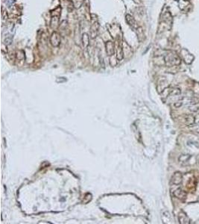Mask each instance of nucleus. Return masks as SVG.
Listing matches in <instances>:
<instances>
[{
    "label": "nucleus",
    "instance_id": "obj_1",
    "mask_svg": "<svg viewBox=\"0 0 199 224\" xmlns=\"http://www.w3.org/2000/svg\"><path fill=\"white\" fill-rule=\"evenodd\" d=\"M165 63L168 67L178 66L180 63V58L174 52H168L164 57Z\"/></svg>",
    "mask_w": 199,
    "mask_h": 224
},
{
    "label": "nucleus",
    "instance_id": "obj_2",
    "mask_svg": "<svg viewBox=\"0 0 199 224\" xmlns=\"http://www.w3.org/2000/svg\"><path fill=\"white\" fill-rule=\"evenodd\" d=\"M182 181H183V175L180 172H176L174 173L171 179V183L175 186L180 185L182 183Z\"/></svg>",
    "mask_w": 199,
    "mask_h": 224
},
{
    "label": "nucleus",
    "instance_id": "obj_3",
    "mask_svg": "<svg viewBox=\"0 0 199 224\" xmlns=\"http://www.w3.org/2000/svg\"><path fill=\"white\" fill-rule=\"evenodd\" d=\"M50 42H51L52 45L55 47H58L61 43V37L60 34L58 32L55 31L52 33L51 38H50Z\"/></svg>",
    "mask_w": 199,
    "mask_h": 224
},
{
    "label": "nucleus",
    "instance_id": "obj_4",
    "mask_svg": "<svg viewBox=\"0 0 199 224\" xmlns=\"http://www.w3.org/2000/svg\"><path fill=\"white\" fill-rule=\"evenodd\" d=\"M174 196L176 198H178V200H184L187 198V193L181 188H177L176 190H175L174 191Z\"/></svg>",
    "mask_w": 199,
    "mask_h": 224
},
{
    "label": "nucleus",
    "instance_id": "obj_5",
    "mask_svg": "<svg viewBox=\"0 0 199 224\" xmlns=\"http://www.w3.org/2000/svg\"><path fill=\"white\" fill-rule=\"evenodd\" d=\"M105 48H106V52L109 56H113L114 54V43L112 41H107L105 43Z\"/></svg>",
    "mask_w": 199,
    "mask_h": 224
},
{
    "label": "nucleus",
    "instance_id": "obj_6",
    "mask_svg": "<svg viewBox=\"0 0 199 224\" xmlns=\"http://www.w3.org/2000/svg\"><path fill=\"white\" fill-rule=\"evenodd\" d=\"M192 156L190 155H181L178 158V161L181 165H187L190 163Z\"/></svg>",
    "mask_w": 199,
    "mask_h": 224
},
{
    "label": "nucleus",
    "instance_id": "obj_7",
    "mask_svg": "<svg viewBox=\"0 0 199 224\" xmlns=\"http://www.w3.org/2000/svg\"><path fill=\"white\" fill-rule=\"evenodd\" d=\"M178 219H179V222H180V223H183V224L190 223V219H189V217L187 216V215H186L184 212L181 211L180 214H179Z\"/></svg>",
    "mask_w": 199,
    "mask_h": 224
},
{
    "label": "nucleus",
    "instance_id": "obj_8",
    "mask_svg": "<svg viewBox=\"0 0 199 224\" xmlns=\"http://www.w3.org/2000/svg\"><path fill=\"white\" fill-rule=\"evenodd\" d=\"M185 52V55L183 53V58L184 59L185 62L187 63H191L192 61H193V58L194 57L192 56V54H190L187 49H184Z\"/></svg>",
    "mask_w": 199,
    "mask_h": 224
},
{
    "label": "nucleus",
    "instance_id": "obj_9",
    "mask_svg": "<svg viewBox=\"0 0 199 224\" xmlns=\"http://www.w3.org/2000/svg\"><path fill=\"white\" fill-rule=\"evenodd\" d=\"M125 19H126L127 23H128L132 28H137V26L136 21L134 20L133 16H130L129 14H127L126 16H125Z\"/></svg>",
    "mask_w": 199,
    "mask_h": 224
},
{
    "label": "nucleus",
    "instance_id": "obj_10",
    "mask_svg": "<svg viewBox=\"0 0 199 224\" xmlns=\"http://www.w3.org/2000/svg\"><path fill=\"white\" fill-rule=\"evenodd\" d=\"M82 44L84 48H87L90 44V38L87 34L84 33L82 35Z\"/></svg>",
    "mask_w": 199,
    "mask_h": 224
},
{
    "label": "nucleus",
    "instance_id": "obj_11",
    "mask_svg": "<svg viewBox=\"0 0 199 224\" xmlns=\"http://www.w3.org/2000/svg\"><path fill=\"white\" fill-rule=\"evenodd\" d=\"M185 123L189 126H192L195 123V117L192 115H188L185 118Z\"/></svg>",
    "mask_w": 199,
    "mask_h": 224
},
{
    "label": "nucleus",
    "instance_id": "obj_12",
    "mask_svg": "<svg viewBox=\"0 0 199 224\" xmlns=\"http://www.w3.org/2000/svg\"><path fill=\"white\" fill-rule=\"evenodd\" d=\"M59 26V20L58 17L56 16H54L52 18L51 20V26L52 28H57Z\"/></svg>",
    "mask_w": 199,
    "mask_h": 224
},
{
    "label": "nucleus",
    "instance_id": "obj_13",
    "mask_svg": "<svg viewBox=\"0 0 199 224\" xmlns=\"http://www.w3.org/2000/svg\"><path fill=\"white\" fill-rule=\"evenodd\" d=\"M123 48H122L121 46H119L118 49H117V52H116V58L118 61H121L122 59L123 58Z\"/></svg>",
    "mask_w": 199,
    "mask_h": 224
},
{
    "label": "nucleus",
    "instance_id": "obj_14",
    "mask_svg": "<svg viewBox=\"0 0 199 224\" xmlns=\"http://www.w3.org/2000/svg\"><path fill=\"white\" fill-rule=\"evenodd\" d=\"M12 38L13 37H11V35H8L5 38V39L4 43H5L6 45L11 44V42H12Z\"/></svg>",
    "mask_w": 199,
    "mask_h": 224
},
{
    "label": "nucleus",
    "instance_id": "obj_15",
    "mask_svg": "<svg viewBox=\"0 0 199 224\" xmlns=\"http://www.w3.org/2000/svg\"><path fill=\"white\" fill-rule=\"evenodd\" d=\"M24 52H23V51H19L17 52V53H16V58H18L19 60H23V58H24Z\"/></svg>",
    "mask_w": 199,
    "mask_h": 224
},
{
    "label": "nucleus",
    "instance_id": "obj_16",
    "mask_svg": "<svg viewBox=\"0 0 199 224\" xmlns=\"http://www.w3.org/2000/svg\"><path fill=\"white\" fill-rule=\"evenodd\" d=\"M5 2L6 4L9 5V7H11V6L12 5V4L14 3V0H5Z\"/></svg>",
    "mask_w": 199,
    "mask_h": 224
},
{
    "label": "nucleus",
    "instance_id": "obj_17",
    "mask_svg": "<svg viewBox=\"0 0 199 224\" xmlns=\"http://www.w3.org/2000/svg\"><path fill=\"white\" fill-rule=\"evenodd\" d=\"M177 1H178V0H177Z\"/></svg>",
    "mask_w": 199,
    "mask_h": 224
}]
</instances>
